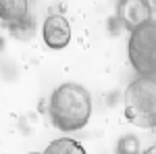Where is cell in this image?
<instances>
[{"mask_svg":"<svg viewBox=\"0 0 156 154\" xmlns=\"http://www.w3.org/2000/svg\"><path fill=\"white\" fill-rule=\"evenodd\" d=\"M127 54L137 75L156 77V19H148L129 31Z\"/></svg>","mask_w":156,"mask_h":154,"instance_id":"cell-3","label":"cell"},{"mask_svg":"<svg viewBox=\"0 0 156 154\" xmlns=\"http://www.w3.org/2000/svg\"><path fill=\"white\" fill-rule=\"evenodd\" d=\"M42 154H85L83 146L71 138H58L50 144Z\"/></svg>","mask_w":156,"mask_h":154,"instance_id":"cell-7","label":"cell"},{"mask_svg":"<svg viewBox=\"0 0 156 154\" xmlns=\"http://www.w3.org/2000/svg\"><path fill=\"white\" fill-rule=\"evenodd\" d=\"M9 31H11V34L17 38V40H23V42H27V40H31V36L36 34V19H34L31 15H27L21 23H17V25H12V27H9Z\"/></svg>","mask_w":156,"mask_h":154,"instance_id":"cell-8","label":"cell"},{"mask_svg":"<svg viewBox=\"0 0 156 154\" xmlns=\"http://www.w3.org/2000/svg\"><path fill=\"white\" fill-rule=\"evenodd\" d=\"M27 15H29L27 0H0V21L6 27L21 23Z\"/></svg>","mask_w":156,"mask_h":154,"instance_id":"cell-6","label":"cell"},{"mask_svg":"<svg viewBox=\"0 0 156 154\" xmlns=\"http://www.w3.org/2000/svg\"><path fill=\"white\" fill-rule=\"evenodd\" d=\"M150 4H152V11L156 13V0H150Z\"/></svg>","mask_w":156,"mask_h":154,"instance_id":"cell-11","label":"cell"},{"mask_svg":"<svg viewBox=\"0 0 156 154\" xmlns=\"http://www.w3.org/2000/svg\"><path fill=\"white\" fill-rule=\"evenodd\" d=\"M152 4L150 0H119L117 2V17L125 29L133 31L135 27L152 19Z\"/></svg>","mask_w":156,"mask_h":154,"instance_id":"cell-4","label":"cell"},{"mask_svg":"<svg viewBox=\"0 0 156 154\" xmlns=\"http://www.w3.org/2000/svg\"><path fill=\"white\" fill-rule=\"evenodd\" d=\"M50 121L56 129L77 131L87 125L92 115V98L90 92L79 83H62L50 96Z\"/></svg>","mask_w":156,"mask_h":154,"instance_id":"cell-1","label":"cell"},{"mask_svg":"<svg viewBox=\"0 0 156 154\" xmlns=\"http://www.w3.org/2000/svg\"><path fill=\"white\" fill-rule=\"evenodd\" d=\"M144 154H156V144H154V146H150V148H148Z\"/></svg>","mask_w":156,"mask_h":154,"instance_id":"cell-10","label":"cell"},{"mask_svg":"<svg viewBox=\"0 0 156 154\" xmlns=\"http://www.w3.org/2000/svg\"><path fill=\"white\" fill-rule=\"evenodd\" d=\"M137 150H140L137 140L131 138V135H125L117 146V154H137Z\"/></svg>","mask_w":156,"mask_h":154,"instance_id":"cell-9","label":"cell"},{"mask_svg":"<svg viewBox=\"0 0 156 154\" xmlns=\"http://www.w3.org/2000/svg\"><path fill=\"white\" fill-rule=\"evenodd\" d=\"M44 44L52 50H62L71 42V25L62 15H50L42 27Z\"/></svg>","mask_w":156,"mask_h":154,"instance_id":"cell-5","label":"cell"},{"mask_svg":"<svg viewBox=\"0 0 156 154\" xmlns=\"http://www.w3.org/2000/svg\"><path fill=\"white\" fill-rule=\"evenodd\" d=\"M125 119L140 127H156V77H137L125 90Z\"/></svg>","mask_w":156,"mask_h":154,"instance_id":"cell-2","label":"cell"}]
</instances>
